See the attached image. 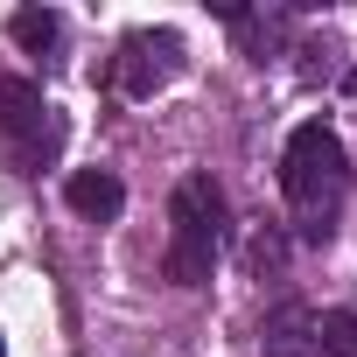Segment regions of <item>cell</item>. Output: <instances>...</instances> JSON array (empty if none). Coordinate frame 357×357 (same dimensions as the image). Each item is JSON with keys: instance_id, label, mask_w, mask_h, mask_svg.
I'll use <instances>...</instances> for the list:
<instances>
[{"instance_id": "obj_4", "label": "cell", "mask_w": 357, "mask_h": 357, "mask_svg": "<svg viewBox=\"0 0 357 357\" xmlns=\"http://www.w3.org/2000/svg\"><path fill=\"white\" fill-rule=\"evenodd\" d=\"M175 70H183V36L175 29H133L112 56V84L126 98H154L161 84H175Z\"/></svg>"}, {"instance_id": "obj_5", "label": "cell", "mask_w": 357, "mask_h": 357, "mask_svg": "<svg viewBox=\"0 0 357 357\" xmlns=\"http://www.w3.org/2000/svg\"><path fill=\"white\" fill-rule=\"evenodd\" d=\"M63 197H70V211L91 218V225H112V218L126 211V183H119L112 168H77L70 183H63Z\"/></svg>"}, {"instance_id": "obj_6", "label": "cell", "mask_w": 357, "mask_h": 357, "mask_svg": "<svg viewBox=\"0 0 357 357\" xmlns=\"http://www.w3.org/2000/svg\"><path fill=\"white\" fill-rule=\"evenodd\" d=\"M8 36H15L29 56H50V50L63 43V15H56V8H15V15H8Z\"/></svg>"}, {"instance_id": "obj_7", "label": "cell", "mask_w": 357, "mask_h": 357, "mask_svg": "<svg viewBox=\"0 0 357 357\" xmlns=\"http://www.w3.org/2000/svg\"><path fill=\"white\" fill-rule=\"evenodd\" d=\"M308 350L315 357H357V308H322L308 322Z\"/></svg>"}, {"instance_id": "obj_3", "label": "cell", "mask_w": 357, "mask_h": 357, "mask_svg": "<svg viewBox=\"0 0 357 357\" xmlns=\"http://www.w3.org/2000/svg\"><path fill=\"white\" fill-rule=\"evenodd\" d=\"M0 133H8L22 168H43L63 154V119L43 98V84H29V77H0Z\"/></svg>"}, {"instance_id": "obj_8", "label": "cell", "mask_w": 357, "mask_h": 357, "mask_svg": "<svg viewBox=\"0 0 357 357\" xmlns=\"http://www.w3.org/2000/svg\"><path fill=\"white\" fill-rule=\"evenodd\" d=\"M0 357H8V343H0Z\"/></svg>"}, {"instance_id": "obj_2", "label": "cell", "mask_w": 357, "mask_h": 357, "mask_svg": "<svg viewBox=\"0 0 357 357\" xmlns=\"http://www.w3.org/2000/svg\"><path fill=\"white\" fill-rule=\"evenodd\" d=\"M225 252V190L211 175H183L168 197V280L175 287H204Z\"/></svg>"}, {"instance_id": "obj_1", "label": "cell", "mask_w": 357, "mask_h": 357, "mask_svg": "<svg viewBox=\"0 0 357 357\" xmlns=\"http://www.w3.org/2000/svg\"><path fill=\"white\" fill-rule=\"evenodd\" d=\"M280 190H287V204H294L301 238H329L336 204H343V190H350V154H343L336 126L308 119V126H294V133H287V154H280Z\"/></svg>"}]
</instances>
